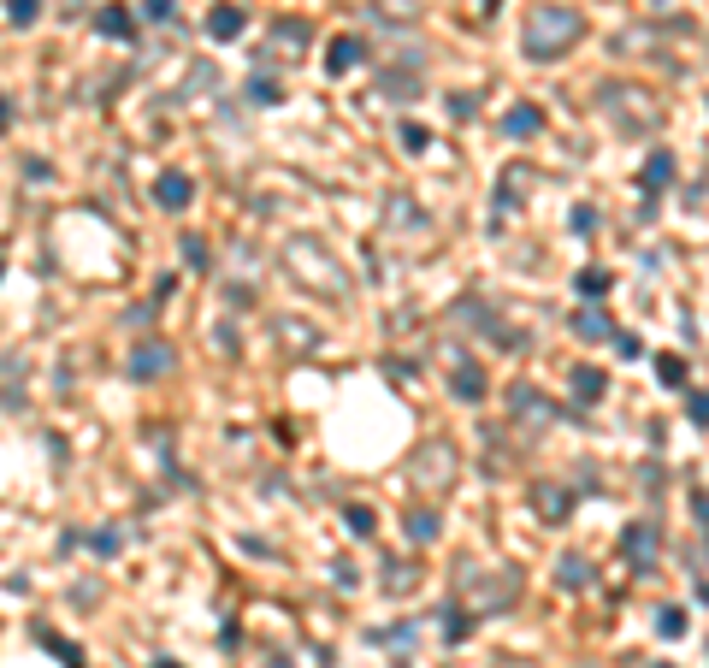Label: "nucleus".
Listing matches in <instances>:
<instances>
[{
	"mask_svg": "<svg viewBox=\"0 0 709 668\" xmlns=\"http://www.w3.org/2000/svg\"><path fill=\"white\" fill-rule=\"evenodd\" d=\"M585 36V18L580 6H562V0H544V6H532V18H526V59H562L567 48Z\"/></svg>",
	"mask_w": 709,
	"mask_h": 668,
	"instance_id": "obj_1",
	"label": "nucleus"
},
{
	"mask_svg": "<svg viewBox=\"0 0 709 668\" xmlns=\"http://www.w3.org/2000/svg\"><path fill=\"white\" fill-rule=\"evenodd\" d=\"M284 267L296 272L302 285H313L319 296H343V290H349V272L326 255V242H313V237H290L284 242Z\"/></svg>",
	"mask_w": 709,
	"mask_h": 668,
	"instance_id": "obj_2",
	"label": "nucleus"
},
{
	"mask_svg": "<svg viewBox=\"0 0 709 668\" xmlns=\"http://www.w3.org/2000/svg\"><path fill=\"white\" fill-rule=\"evenodd\" d=\"M408 473L425 485V491H450V485H455V450H450V438H425L420 450H414Z\"/></svg>",
	"mask_w": 709,
	"mask_h": 668,
	"instance_id": "obj_3",
	"label": "nucleus"
},
{
	"mask_svg": "<svg viewBox=\"0 0 709 668\" xmlns=\"http://www.w3.org/2000/svg\"><path fill=\"white\" fill-rule=\"evenodd\" d=\"M125 373L136 384H148V379H166L171 373V349H166V338H142L136 349L125 356Z\"/></svg>",
	"mask_w": 709,
	"mask_h": 668,
	"instance_id": "obj_4",
	"label": "nucleus"
},
{
	"mask_svg": "<svg viewBox=\"0 0 709 668\" xmlns=\"http://www.w3.org/2000/svg\"><path fill=\"white\" fill-rule=\"evenodd\" d=\"M656 544H662L656 521H633V526L621 532V550H626V562H638V574H651V562H656Z\"/></svg>",
	"mask_w": 709,
	"mask_h": 668,
	"instance_id": "obj_5",
	"label": "nucleus"
},
{
	"mask_svg": "<svg viewBox=\"0 0 709 668\" xmlns=\"http://www.w3.org/2000/svg\"><path fill=\"white\" fill-rule=\"evenodd\" d=\"M189 196H196V184H189V171H160V184H154V201L166 207V214H184Z\"/></svg>",
	"mask_w": 709,
	"mask_h": 668,
	"instance_id": "obj_6",
	"label": "nucleus"
},
{
	"mask_svg": "<svg viewBox=\"0 0 709 668\" xmlns=\"http://www.w3.org/2000/svg\"><path fill=\"white\" fill-rule=\"evenodd\" d=\"M668 184H674V154H668V148H651V154H644V171H638V189H644V196H662Z\"/></svg>",
	"mask_w": 709,
	"mask_h": 668,
	"instance_id": "obj_7",
	"label": "nucleus"
},
{
	"mask_svg": "<svg viewBox=\"0 0 709 668\" xmlns=\"http://www.w3.org/2000/svg\"><path fill=\"white\" fill-rule=\"evenodd\" d=\"M509 409L526 414V420H538V426H550V420H556V409L532 391V384H509Z\"/></svg>",
	"mask_w": 709,
	"mask_h": 668,
	"instance_id": "obj_8",
	"label": "nucleus"
},
{
	"mask_svg": "<svg viewBox=\"0 0 709 668\" xmlns=\"http://www.w3.org/2000/svg\"><path fill=\"white\" fill-rule=\"evenodd\" d=\"M573 331H580L585 343H609V338H615V320L597 308V302H585V308L573 313Z\"/></svg>",
	"mask_w": 709,
	"mask_h": 668,
	"instance_id": "obj_9",
	"label": "nucleus"
},
{
	"mask_svg": "<svg viewBox=\"0 0 709 668\" xmlns=\"http://www.w3.org/2000/svg\"><path fill=\"white\" fill-rule=\"evenodd\" d=\"M532 184V166H521V160H514L509 171H503V184H496V214H509V207H521V189Z\"/></svg>",
	"mask_w": 709,
	"mask_h": 668,
	"instance_id": "obj_10",
	"label": "nucleus"
},
{
	"mask_svg": "<svg viewBox=\"0 0 709 668\" xmlns=\"http://www.w3.org/2000/svg\"><path fill=\"white\" fill-rule=\"evenodd\" d=\"M242 24H249L242 6H213V13H207V36H213V42H237Z\"/></svg>",
	"mask_w": 709,
	"mask_h": 668,
	"instance_id": "obj_11",
	"label": "nucleus"
},
{
	"mask_svg": "<svg viewBox=\"0 0 709 668\" xmlns=\"http://www.w3.org/2000/svg\"><path fill=\"white\" fill-rule=\"evenodd\" d=\"M450 391H455L461 402H485V373L473 367L468 356H455V379H450Z\"/></svg>",
	"mask_w": 709,
	"mask_h": 668,
	"instance_id": "obj_12",
	"label": "nucleus"
},
{
	"mask_svg": "<svg viewBox=\"0 0 709 668\" xmlns=\"http://www.w3.org/2000/svg\"><path fill=\"white\" fill-rule=\"evenodd\" d=\"M503 130H509V136H538L544 130V107H532V101L509 107V113H503Z\"/></svg>",
	"mask_w": 709,
	"mask_h": 668,
	"instance_id": "obj_13",
	"label": "nucleus"
},
{
	"mask_svg": "<svg viewBox=\"0 0 709 668\" xmlns=\"http://www.w3.org/2000/svg\"><path fill=\"white\" fill-rule=\"evenodd\" d=\"M361 54H367V48H361V36H337V42H331V54H326V72L343 77L349 66H361Z\"/></svg>",
	"mask_w": 709,
	"mask_h": 668,
	"instance_id": "obj_14",
	"label": "nucleus"
},
{
	"mask_svg": "<svg viewBox=\"0 0 709 668\" xmlns=\"http://www.w3.org/2000/svg\"><path fill=\"white\" fill-rule=\"evenodd\" d=\"M532 503H538L544 521H567V509H573V497H567L562 485H538V491H532Z\"/></svg>",
	"mask_w": 709,
	"mask_h": 668,
	"instance_id": "obj_15",
	"label": "nucleus"
},
{
	"mask_svg": "<svg viewBox=\"0 0 709 668\" xmlns=\"http://www.w3.org/2000/svg\"><path fill=\"white\" fill-rule=\"evenodd\" d=\"M603 391H609V373L573 367V397H580V402H603Z\"/></svg>",
	"mask_w": 709,
	"mask_h": 668,
	"instance_id": "obj_16",
	"label": "nucleus"
},
{
	"mask_svg": "<svg viewBox=\"0 0 709 668\" xmlns=\"http://www.w3.org/2000/svg\"><path fill=\"white\" fill-rule=\"evenodd\" d=\"M438 621H443V639H450V645H461V639L473 633V615L461 610V603H443V615H438Z\"/></svg>",
	"mask_w": 709,
	"mask_h": 668,
	"instance_id": "obj_17",
	"label": "nucleus"
},
{
	"mask_svg": "<svg viewBox=\"0 0 709 668\" xmlns=\"http://www.w3.org/2000/svg\"><path fill=\"white\" fill-rule=\"evenodd\" d=\"M573 290H580L585 302H603V296H609V272H603V267H585L580 278H573Z\"/></svg>",
	"mask_w": 709,
	"mask_h": 668,
	"instance_id": "obj_18",
	"label": "nucleus"
},
{
	"mask_svg": "<svg viewBox=\"0 0 709 668\" xmlns=\"http://www.w3.org/2000/svg\"><path fill=\"white\" fill-rule=\"evenodd\" d=\"M95 30L125 42V36H130V13H125V6H101V13H95Z\"/></svg>",
	"mask_w": 709,
	"mask_h": 668,
	"instance_id": "obj_19",
	"label": "nucleus"
},
{
	"mask_svg": "<svg viewBox=\"0 0 709 668\" xmlns=\"http://www.w3.org/2000/svg\"><path fill=\"white\" fill-rule=\"evenodd\" d=\"M343 521H349L354 539H372V532H379V514H372L367 503H349V509H343Z\"/></svg>",
	"mask_w": 709,
	"mask_h": 668,
	"instance_id": "obj_20",
	"label": "nucleus"
},
{
	"mask_svg": "<svg viewBox=\"0 0 709 668\" xmlns=\"http://www.w3.org/2000/svg\"><path fill=\"white\" fill-rule=\"evenodd\" d=\"M585 580H591V562H585L580 550H567V556H562V585H567V592H580Z\"/></svg>",
	"mask_w": 709,
	"mask_h": 668,
	"instance_id": "obj_21",
	"label": "nucleus"
},
{
	"mask_svg": "<svg viewBox=\"0 0 709 668\" xmlns=\"http://www.w3.org/2000/svg\"><path fill=\"white\" fill-rule=\"evenodd\" d=\"M408 539L414 544H432V539H438V514H432V509H414L408 514Z\"/></svg>",
	"mask_w": 709,
	"mask_h": 668,
	"instance_id": "obj_22",
	"label": "nucleus"
},
{
	"mask_svg": "<svg viewBox=\"0 0 709 668\" xmlns=\"http://www.w3.org/2000/svg\"><path fill=\"white\" fill-rule=\"evenodd\" d=\"M656 379H662L668 391H686V361L680 356H656Z\"/></svg>",
	"mask_w": 709,
	"mask_h": 668,
	"instance_id": "obj_23",
	"label": "nucleus"
},
{
	"mask_svg": "<svg viewBox=\"0 0 709 668\" xmlns=\"http://www.w3.org/2000/svg\"><path fill=\"white\" fill-rule=\"evenodd\" d=\"M36 639H42V645H48V651H54V656H59V663H66V668H83V651H77V645H66V639H59V633H48V627H42Z\"/></svg>",
	"mask_w": 709,
	"mask_h": 668,
	"instance_id": "obj_24",
	"label": "nucleus"
},
{
	"mask_svg": "<svg viewBox=\"0 0 709 668\" xmlns=\"http://www.w3.org/2000/svg\"><path fill=\"white\" fill-rule=\"evenodd\" d=\"M272 42L302 48V42H308V24H302V18H278V24H272Z\"/></svg>",
	"mask_w": 709,
	"mask_h": 668,
	"instance_id": "obj_25",
	"label": "nucleus"
},
{
	"mask_svg": "<svg viewBox=\"0 0 709 668\" xmlns=\"http://www.w3.org/2000/svg\"><path fill=\"white\" fill-rule=\"evenodd\" d=\"M249 101H255V107H278V77H249Z\"/></svg>",
	"mask_w": 709,
	"mask_h": 668,
	"instance_id": "obj_26",
	"label": "nucleus"
},
{
	"mask_svg": "<svg viewBox=\"0 0 709 668\" xmlns=\"http://www.w3.org/2000/svg\"><path fill=\"white\" fill-rule=\"evenodd\" d=\"M6 18H13L18 30H30L36 18H42V0H6Z\"/></svg>",
	"mask_w": 709,
	"mask_h": 668,
	"instance_id": "obj_27",
	"label": "nucleus"
},
{
	"mask_svg": "<svg viewBox=\"0 0 709 668\" xmlns=\"http://www.w3.org/2000/svg\"><path fill=\"white\" fill-rule=\"evenodd\" d=\"M278 331L290 338V349H313V343H319V331H313V326H296V320H278Z\"/></svg>",
	"mask_w": 709,
	"mask_h": 668,
	"instance_id": "obj_28",
	"label": "nucleus"
},
{
	"mask_svg": "<svg viewBox=\"0 0 709 668\" xmlns=\"http://www.w3.org/2000/svg\"><path fill=\"white\" fill-rule=\"evenodd\" d=\"M656 633H662V639H680V633H686V610H674V603H668V610L656 615Z\"/></svg>",
	"mask_w": 709,
	"mask_h": 668,
	"instance_id": "obj_29",
	"label": "nucleus"
},
{
	"mask_svg": "<svg viewBox=\"0 0 709 668\" xmlns=\"http://www.w3.org/2000/svg\"><path fill=\"white\" fill-rule=\"evenodd\" d=\"M414 580H420V568H414V562H390V580H384V585H390V592H408Z\"/></svg>",
	"mask_w": 709,
	"mask_h": 668,
	"instance_id": "obj_30",
	"label": "nucleus"
},
{
	"mask_svg": "<svg viewBox=\"0 0 709 668\" xmlns=\"http://www.w3.org/2000/svg\"><path fill=\"white\" fill-rule=\"evenodd\" d=\"M89 544H95V556H118V550H125V532H113V526H107V532H95Z\"/></svg>",
	"mask_w": 709,
	"mask_h": 668,
	"instance_id": "obj_31",
	"label": "nucleus"
},
{
	"mask_svg": "<svg viewBox=\"0 0 709 668\" xmlns=\"http://www.w3.org/2000/svg\"><path fill=\"white\" fill-rule=\"evenodd\" d=\"M686 414H692L697 426L709 432V391H692V397H686Z\"/></svg>",
	"mask_w": 709,
	"mask_h": 668,
	"instance_id": "obj_32",
	"label": "nucleus"
},
{
	"mask_svg": "<svg viewBox=\"0 0 709 668\" xmlns=\"http://www.w3.org/2000/svg\"><path fill=\"white\" fill-rule=\"evenodd\" d=\"M184 260H189V267H207V242H201V237H184Z\"/></svg>",
	"mask_w": 709,
	"mask_h": 668,
	"instance_id": "obj_33",
	"label": "nucleus"
},
{
	"mask_svg": "<svg viewBox=\"0 0 709 668\" xmlns=\"http://www.w3.org/2000/svg\"><path fill=\"white\" fill-rule=\"evenodd\" d=\"M397 136H402V143H408V154H420V148H425V130H420V125H414V119H408V125H402V130H397Z\"/></svg>",
	"mask_w": 709,
	"mask_h": 668,
	"instance_id": "obj_34",
	"label": "nucleus"
},
{
	"mask_svg": "<svg viewBox=\"0 0 709 668\" xmlns=\"http://www.w3.org/2000/svg\"><path fill=\"white\" fill-rule=\"evenodd\" d=\"M567 225H573V231H597V207H573V214H567Z\"/></svg>",
	"mask_w": 709,
	"mask_h": 668,
	"instance_id": "obj_35",
	"label": "nucleus"
},
{
	"mask_svg": "<svg viewBox=\"0 0 709 668\" xmlns=\"http://www.w3.org/2000/svg\"><path fill=\"white\" fill-rule=\"evenodd\" d=\"M142 18H154V24H160V18H171V0H142Z\"/></svg>",
	"mask_w": 709,
	"mask_h": 668,
	"instance_id": "obj_36",
	"label": "nucleus"
},
{
	"mask_svg": "<svg viewBox=\"0 0 709 668\" xmlns=\"http://www.w3.org/2000/svg\"><path fill=\"white\" fill-rule=\"evenodd\" d=\"M615 349H621L626 361H638V338H626V331H615Z\"/></svg>",
	"mask_w": 709,
	"mask_h": 668,
	"instance_id": "obj_37",
	"label": "nucleus"
},
{
	"mask_svg": "<svg viewBox=\"0 0 709 668\" xmlns=\"http://www.w3.org/2000/svg\"><path fill=\"white\" fill-rule=\"evenodd\" d=\"M6 125H13V101L0 95V130H6Z\"/></svg>",
	"mask_w": 709,
	"mask_h": 668,
	"instance_id": "obj_38",
	"label": "nucleus"
},
{
	"mask_svg": "<svg viewBox=\"0 0 709 668\" xmlns=\"http://www.w3.org/2000/svg\"><path fill=\"white\" fill-rule=\"evenodd\" d=\"M154 668H184V663H171V656H160V663H154Z\"/></svg>",
	"mask_w": 709,
	"mask_h": 668,
	"instance_id": "obj_39",
	"label": "nucleus"
},
{
	"mask_svg": "<svg viewBox=\"0 0 709 668\" xmlns=\"http://www.w3.org/2000/svg\"><path fill=\"white\" fill-rule=\"evenodd\" d=\"M651 668H668V663H651Z\"/></svg>",
	"mask_w": 709,
	"mask_h": 668,
	"instance_id": "obj_40",
	"label": "nucleus"
},
{
	"mask_svg": "<svg viewBox=\"0 0 709 668\" xmlns=\"http://www.w3.org/2000/svg\"><path fill=\"white\" fill-rule=\"evenodd\" d=\"M0 278H6V267H0Z\"/></svg>",
	"mask_w": 709,
	"mask_h": 668,
	"instance_id": "obj_41",
	"label": "nucleus"
}]
</instances>
